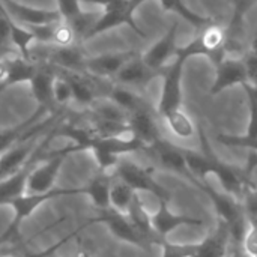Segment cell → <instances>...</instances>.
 <instances>
[{
    "label": "cell",
    "instance_id": "obj_1",
    "mask_svg": "<svg viewBox=\"0 0 257 257\" xmlns=\"http://www.w3.org/2000/svg\"><path fill=\"white\" fill-rule=\"evenodd\" d=\"M78 194H81V187H68V188L66 187H60V188L56 187L54 190H51L48 193H42V194L26 193V194L17 197L15 200H12L8 205L14 211V218L9 223V226L6 227V230L0 235V245L6 244L12 238H15L21 229V224L44 203L54 200V199H62V197H68V196H78Z\"/></svg>",
    "mask_w": 257,
    "mask_h": 257
},
{
    "label": "cell",
    "instance_id": "obj_2",
    "mask_svg": "<svg viewBox=\"0 0 257 257\" xmlns=\"http://www.w3.org/2000/svg\"><path fill=\"white\" fill-rule=\"evenodd\" d=\"M188 60L187 56L181 54L176 50L175 60L166 68L164 71V81H163V90L161 98L157 105V114L164 122L182 111H185L182 104V75H184V66Z\"/></svg>",
    "mask_w": 257,
    "mask_h": 257
},
{
    "label": "cell",
    "instance_id": "obj_3",
    "mask_svg": "<svg viewBox=\"0 0 257 257\" xmlns=\"http://www.w3.org/2000/svg\"><path fill=\"white\" fill-rule=\"evenodd\" d=\"M81 2L99 5L104 9L90 32L89 39L122 24L130 26L139 36L146 38V33L136 24L133 18V14L137 9V6H140L145 0H81Z\"/></svg>",
    "mask_w": 257,
    "mask_h": 257
},
{
    "label": "cell",
    "instance_id": "obj_4",
    "mask_svg": "<svg viewBox=\"0 0 257 257\" xmlns=\"http://www.w3.org/2000/svg\"><path fill=\"white\" fill-rule=\"evenodd\" d=\"M74 152H78L77 146L74 143L62 148L59 151L50 152V154L45 152L42 160L35 166V169L29 175L27 193L42 194V193H48V191L54 190L57 176L60 173V169H62L65 160Z\"/></svg>",
    "mask_w": 257,
    "mask_h": 257
},
{
    "label": "cell",
    "instance_id": "obj_5",
    "mask_svg": "<svg viewBox=\"0 0 257 257\" xmlns=\"http://www.w3.org/2000/svg\"><path fill=\"white\" fill-rule=\"evenodd\" d=\"M87 151H90L95 157V161L102 172H108L110 169H114L122 155L131 154V152H139L145 151V145L130 136L128 139L125 137H98L95 136L90 143Z\"/></svg>",
    "mask_w": 257,
    "mask_h": 257
},
{
    "label": "cell",
    "instance_id": "obj_6",
    "mask_svg": "<svg viewBox=\"0 0 257 257\" xmlns=\"http://www.w3.org/2000/svg\"><path fill=\"white\" fill-rule=\"evenodd\" d=\"M226 42L227 27L211 21L200 29L197 38L193 42H190L184 48H179V51L188 59L193 56H208L217 65L227 56Z\"/></svg>",
    "mask_w": 257,
    "mask_h": 257
},
{
    "label": "cell",
    "instance_id": "obj_7",
    "mask_svg": "<svg viewBox=\"0 0 257 257\" xmlns=\"http://www.w3.org/2000/svg\"><path fill=\"white\" fill-rule=\"evenodd\" d=\"M113 170H114V176L123 181L126 185H130L136 193H149L155 199H158V202L160 200L170 202L172 199L170 193L155 181L149 169H145L130 160L120 158Z\"/></svg>",
    "mask_w": 257,
    "mask_h": 257
},
{
    "label": "cell",
    "instance_id": "obj_8",
    "mask_svg": "<svg viewBox=\"0 0 257 257\" xmlns=\"http://www.w3.org/2000/svg\"><path fill=\"white\" fill-rule=\"evenodd\" d=\"M53 139H54V136H53V131L50 130L47 137L38 145L35 154L27 161V164L20 172H17L15 175L8 176L5 179H0V206H8L12 200H15L17 197H20V196L27 193L29 175L35 169V166L42 160L44 154L47 152V146L50 145V142Z\"/></svg>",
    "mask_w": 257,
    "mask_h": 257
},
{
    "label": "cell",
    "instance_id": "obj_9",
    "mask_svg": "<svg viewBox=\"0 0 257 257\" xmlns=\"http://www.w3.org/2000/svg\"><path fill=\"white\" fill-rule=\"evenodd\" d=\"M158 119L160 117L157 114V110H154L151 104L146 102V99H143L134 110L128 113L130 134L142 142L145 145V149L163 139Z\"/></svg>",
    "mask_w": 257,
    "mask_h": 257
},
{
    "label": "cell",
    "instance_id": "obj_10",
    "mask_svg": "<svg viewBox=\"0 0 257 257\" xmlns=\"http://www.w3.org/2000/svg\"><path fill=\"white\" fill-rule=\"evenodd\" d=\"M93 223L104 224L110 230V233L122 242L131 244L143 250L151 247V242L134 227V224L131 223L126 214H120L113 209H108V211H104L99 217L90 220L87 224H93Z\"/></svg>",
    "mask_w": 257,
    "mask_h": 257
},
{
    "label": "cell",
    "instance_id": "obj_11",
    "mask_svg": "<svg viewBox=\"0 0 257 257\" xmlns=\"http://www.w3.org/2000/svg\"><path fill=\"white\" fill-rule=\"evenodd\" d=\"M36 71L29 81L30 90L33 98L36 99L39 107L47 108L50 113H57V104L54 101L53 95V87H54V80L57 77V68L53 66L48 62L44 60H36Z\"/></svg>",
    "mask_w": 257,
    "mask_h": 257
},
{
    "label": "cell",
    "instance_id": "obj_12",
    "mask_svg": "<svg viewBox=\"0 0 257 257\" xmlns=\"http://www.w3.org/2000/svg\"><path fill=\"white\" fill-rule=\"evenodd\" d=\"M148 154H151V157L166 170L173 172L176 175H181L182 178H185L187 181L193 182V175L188 170L187 161L184 158L182 154V148L172 145L170 142H167L164 137L161 140H158L155 145L149 146L148 149H145Z\"/></svg>",
    "mask_w": 257,
    "mask_h": 257
},
{
    "label": "cell",
    "instance_id": "obj_13",
    "mask_svg": "<svg viewBox=\"0 0 257 257\" xmlns=\"http://www.w3.org/2000/svg\"><path fill=\"white\" fill-rule=\"evenodd\" d=\"M151 221H152V227L155 235L158 236V239L163 242L169 238V235L182 227V226H191V227H199L203 224L202 218L197 217H191V215H181V214H175L170 211L169 208V202L167 200H160L158 202V209L155 214L151 215Z\"/></svg>",
    "mask_w": 257,
    "mask_h": 257
},
{
    "label": "cell",
    "instance_id": "obj_14",
    "mask_svg": "<svg viewBox=\"0 0 257 257\" xmlns=\"http://www.w3.org/2000/svg\"><path fill=\"white\" fill-rule=\"evenodd\" d=\"M217 66L215 81L211 87V93L217 95L235 84H247L248 83V71L242 57L226 56Z\"/></svg>",
    "mask_w": 257,
    "mask_h": 257
},
{
    "label": "cell",
    "instance_id": "obj_15",
    "mask_svg": "<svg viewBox=\"0 0 257 257\" xmlns=\"http://www.w3.org/2000/svg\"><path fill=\"white\" fill-rule=\"evenodd\" d=\"M45 56L38 60H44L56 66L57 69L74 71V72H86V60L87 56L81 47V44L59 47V45H48Z\"/></svg>",
    "mask_w": 257,
    "mask_h": 257
},
{
    "label": "cell",
    "instance_id": "obj_16",
    "mask_svg": "<svg viewBox=\"0 0 257 257\" xmlns=\"http://www.w3.org/2000/svg\"><path fill=\"white\" fill-rule=\"evenodd\" d=\"M137 51L126 50V51H114V53H104L99 56L87 57L86 60V72L96 78L102 80H114L116 74L120 68L134 56Z\"/></svg>",
    "mask_w": 257,
    "mask_h": 257
},
{
    "label": "cell",
    "instance_id": "obj_17",
    "mask_svg": "<svg viewBox=\"0 0 257 257\" xmlns=\"http://www.w3.org/2000/svg\"><path fill=\"white\" fill-rule=\"evenodd\" d=\"M178 29H179V24L173 23L170 26V29L166 32V35L160 41H157L148 51H145L142 54V59L145 60V63L149 68H152L154 71H158V72L164 74L166 68L169 66L167 62L172 59V56L176 54Z\"/></svg>",
    "mask_w": 257,
    "mask_h": 257
},
{
    "label": "cell",
    "instance_id": "obj_18",
    "mask_svg": "<svg viewBox=\"0 0 257 257\" xmlns=\"http://www.w3.org/2000/svg\"><path fill=\"white\" fill-rule=\"evenodd\" d=\"M160 75H163V74L149 68L145 63V60L142 59V54L137 53L133 59H130L120 68V71L116 74L113 81L117 84H122V86L137 89V87H145L146 84H149V81H152L154 78H157Z\"/></svg>",
    "mask_w": 257,
    "mask_h": 257
},
{
    "label": "cell",
    "instance_id": "obj_19",
    "mask_svg": "<svg viewBox=\"0 0 257 257\" xmlns=\"http://www.w3.org/2000/svg\"><path fill=\"white\" fill-rule=\"evenodd\" d=\"M57 72L69 83L72 90V99L77 104L89 108L93 104V101L99 98L98 87L95 84V81L98 80L96 77L89 75L87 72H74L65 69H57Z\"/></svg>",
    "mask_w": 257,
    "mask_h": 257
},
{
    "label": "cell",
    "instance_id": "obj_20",
    "mask_svg": "<svg viewBox=\"0 0 257 257\" xmlns=\"http://www.w3.org/2000/svg\"><path fill=\"white\" fill-rule=\"evenodd\" d=\"M5 6L6 12L12 20L23 26H36V24H47V23H56L60 18L57 11H45V9H36L23 3H18L15 0H0Z\"/></svg>",
    "mask_w": 257,
    "mask_h": 257
},
{
    "label": "cell",
    "instance_id": "obj_21",
    "mask_svg": "<svg viewBox=\"0 0 257 257\" xmlns=\"http://www.w3.org/2000/svg\"><path fill=\"white\" fill-rule=\"evenodd\" d=\"M113 179H114V175L111 176L107 172L101 170L86 185L81 187V194L89 197L92 205L98 208L101 212L111 209L110 208V190H111Z\"/></svg>",
    "mask_w": 257,
    "mask_h": 257
},
{
    "label": "cell",
    "instance_id": "obj_22",
    "mask_svg": "<svg viewBox=\"0 0 257 257\" xmlns=\"http://www.w3.org/2000/svg\"><path fill=\"white\" fill-rule=\"evenodd\" d=\"M230 241L232 238L229 227L218 220L215 230L199 244L197 251L191 257H226Z\"/></svg>",
    "mask_w": 257,
    "mask_h": 257
},
{
    "label": "cell",
    "instance_id": "obj_23",
    "mask_svg": "<svg viewBox=\"0 0 257 257\" xmlns=\"http://www.w3.org/2000/svg\"><path fill=\"white\" fill-rule=\"evenodd\" d=\"M36 65H38L36 60H27L20 54L9 57L6 77L3 78V81H0V93L14 84L23 83V81L29 83L36 71Z\"/></svg>",
    "mask_w": 257,
    "mask_h": 257
},
{
    "label": "cell",
    "instance_id": "obj_24",
    "mask_svg": "<svg viewBox=\"0 0 257 257\" xmlns=\"http://www.w3.org/2000/svg\"><path fill=\"white\" fill-rule=\"evenodd\" d=\"M47 113H48L47 108L38 105L36 111H35L30 117H27L26 120H23L21 123H18V125H15V126H12V128H8V130L0 131V154H3L5 151H8V149L12 148L14 145H17V143L21 140V137H23L33 125H36V123L39 122V119H41L44 114H47Z\"/></svg>",
    "mask_w": 257,
    "mask_h": 257
},
{
    "label": "cell",
    "instance_id": "obj_25",
    "mask_svg": "<svg viewBox=\"0 0 257 257\" xmlns=\"http://www.w3.org/2000/svg\"><path fill=\"white\" fill-rule=\"evenodd\" d=\"M128 218L131 220V223L134 224V227L151 242V245H160L161 241L158 239V236L155 235L154 232V227H152V221H151V215L149 212L145 209L142 200L139 199V193L128 211Z\"/></svg>",
    "mask_w": 257,
    "mask_h": 257
},
{
    "label": "cell",
    "instance_id": "obj_26",
    "mask_svg": "<svg viewBox=\"0 0 257 257\" xmlns=\"http://www.w3.org/2000/svg\"><path fill=\"white\" fill-rule=\"evenodd\" d=\"M136 196L137 193L130 185H126L123 181L114 176L111 190H110V208L113 211L120 212V214H128Z\"/></svg>",
    "mask_w": 257,
    "mask_h": 257
},
{
    "label": "cell",
    "instance_id": "obj_27",
    "mask_svg": "<svg viewBox=\"0 0 257 257\" xmlns=\"http://www.w3.org/2000/svg\"><path fill=\"white\" fill-rule=\"evenodd\" d=\"M9 30H11V41L12 45L20 51V56H23L27 60H33L32 57V42H35V36L32 30L15 20H9Z\"/></svg>",
    "mask_w": 257,
    "mask_h": 257
},
{
    "label": "cell",
    "instance_id": "obj_28",
    "mask_svg": "<svg viewBox=\"0 0 257 257\" xmlns=\"http://www.w3.org/2000/svg\"><path fill=\"white\" fill-rule=\"evenodd\" d=\"M108 96L111 101H114L119 107H122L125 111H131L134 110L145 98L133 87H128V86H122V84H111L108 93L105 95Z\"/></svg>",
    "mask_w": 257,
    "mask_h": 257
},
{
    "label": "cell",
    "instance_id": "obj_29",
    "mask_svg": "<svg viewBox=\"0 0 257 257\" xmlns=\"http://www.w3.org/2000/svg\"><path fill=\"white\" fill-rule=\"evenodd\" d=\"M160 2L166 11H172V12L178 14L181 18L187 20L190 24L196 26L197 29H202L208 23H211V18H206V17L199 15L197 12H193L182 0H160Z\"/></svg>",
    "mask_w": 257,
    "mask_h": 257
},
{
    "label": "cell",
    "instance_id": "obj_30",
    "mask_svg": "<svg viewBox=\"0 0 257 257\" xmlns=\"http://www.w3.org/2000/svg\"><path fill=\"white\" fill-rule=\"evenodd\" d=\"M74 44H80L74 29L66 21L60 20L56 26V32H54V38H53L51 45L66 47V45H74Z\"/></svg>",
    "mask_w": 257,
    "mask_h": 257
},
{
    "label": "cell",
    "instance_id": "obj_31",
    "mask_svg": "<svg viewBox=\"0 0 257 257\" xmlns=\"http://www.w3.org/2000/svg\"><path fill=\"white\" fill-rule=\"evenodd\" d=\"M244 87L247 90L248 101H250V123L245 136L250 139H257V86L247 83L244 84Z\"/></svg>",
    "mask_w": 257,
    "mask_h": 257
},
{
    "label": "cell",
    "instance_id": "obj_32",
    "mask_svg": "<svg viewBox=\"0 0 257 257\" xmlns=\"http://www.w3.org/2000/svg\"><path fill=\"white\" fill-rule=\"evenodd\" d=\"M53 95L57 107H65L71 99H72V90L69 83L57 72V77L54 80V87H53Z\"/></svg>",
    "mask_w": 257,
    "mask_h": 257
},
{
    "label": "cell",
    "instance_id": "obj_33",
    "mask_svg": "<svg viewBox=\"0 0 257 257\" xmlns=\"http://www.w3.org/2000/svg\"><path fill=\"white\" fill-rule=\"evenodd\" d=\"M163 254L161 257H191L196 251L199 244L196 245H179V244H172L167 239L160 244Z\"/></svg>",
    "mask_w": 257,
    "mask_h": 257
},
{
    "label": "cell",
    "instance_id": "obj_34",
    "mask_svg": "<svg viewBox=\"0 0 257 257\" xmlns=\"http://www.w3.org/2000/svg\"><path fill=\"white\" fill-rule=\"evenodd\" d=\"M59 21L47 23V24H36V26H26V27H29L32 30V33L35 36V42L51 45L53 44V38H54V32H56V26H57Z\"/></svg>",
    "mask_w": 257,
    "mask_h": 257
},
{
    "label": "cell",
    "instance_id": "obj_35",
    "mask_svg": "<svg viewBox=\"0 0 257 257\" xmlns=\"http://www.w3.org/2000/svg\"><path fill=\"white\" fill-rule=\"evenodd\" d=\"M218 142L226 146L233 148H245L253 152H257V139H250L247 136H232V134H220Z\"/></svg>",
    "mask_w": 257,
    "mask_h": 257
},
{
    "label": "cell",
    "instance_id": "obj_36",
    "mask_svg": "<svg viewBox=\"0 0 257 257\" xmlns=\"http://www.w3.org/2000/svg\"><path fill=\"white\" fill-rule=\"evenodd\" d=\"M80 2L81 0H57V12L60 18L66 23L75 20L83 12Z\"/></svg>",
    "mask_w": 257,
    "mask_h": 257
},
{
    "label": "cell",
    "instance_id": "obj_37",
    "mask_svg": "<svg viewBox=\"0 0 257 257\" xmlns=\"http://www.w3.org/2000/svg\"><path fill=\"white\" fill-rule=\"evenodd\" d=\"M242 247L250 257L257 256V221H248Z\"/></svg>",
    "mask_w": 257,
    "mask_h": 257
},
{
    "label": "cell",
    "instance_id": "obj_38",
    "mask_svg": "<svg viewBox=\"0 0 257 257\" xmlns=\"http://www.w3.org/2000/svg\"><path fill=\"white\" fill-rule=\"evenodd\" d=\"M6 71H8V57L0 59V81H3V78L6 77Z\"/></svg>",
    "mask_w": 257,
    "mask_h": 257
},
{
    "label": "cell",
    "instance_id": "obj_39",
    "mask_svg": "<svg viewBox=\"0 0 257 257\" xmlns=\"http://www.w3.org/2000/svg\"><path fill=\"white\" fill-rule=\"evenodd\" d=\"M256 257H257V256H256Z\"/></svg>",
    "mask_w": 257,
    "mask_h": 257
}]
</instances>
